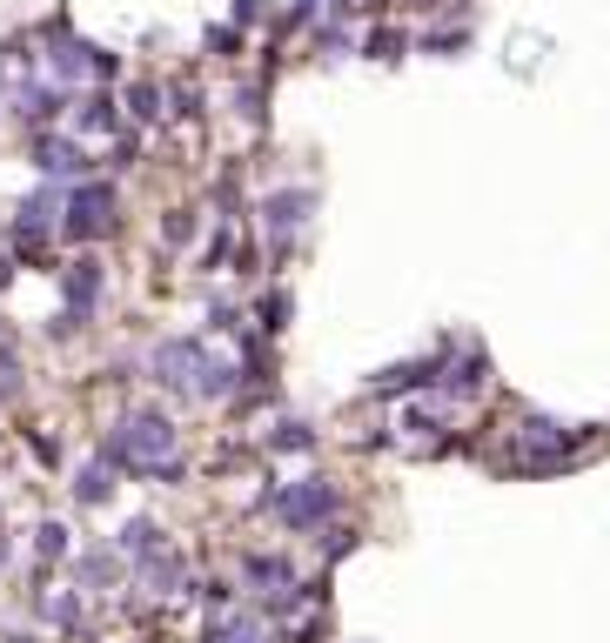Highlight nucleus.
<instances>
[{
    "label": "nucleus",
    "mask_w": 610,
    "mask_h": 643,
    "mask_svg": "<svg viewBox=\"0 0 610 643\" xmlns=\"http://www.w3.org/2000/svg\"><path fill=\"white\" fill-rule=\"evenodd\" d=\"M175 436H168V422L161 416H128V449H168Z\"/></svg>",
    "instance_id": "obj_4"
},
{
    "label": "nucleus",
    "mask_w": 610,
    "mask_h": 643,
    "mask_svg": "<svg viewBox=\"0 0 610 643\" xmlns=\"http://www.w3.org/2000/svg\"><path fill=\"white\" fill-rule=\"evenodd\" d=\"M302 208H309V195H275L269 201V228H275V235H289V228L302 222Z\"/></svg>",
    "instance_id": "obj_5"
},
{
    "label": "nucleus",
    "mask_w": 610,
    "mask_h": 643,
    "mask_svg": "<svg viewBox=\"0 0 610 643\" xmlns=\"http://www.w3.org/2000/svg\"><path fill=\"white\" fill-rule=\"evenodd\" d=\"M34 155H41V175H81V168H88V155H81L74 141H41Z\"/></svg>",
    "instance_id": "obj_2"
},
{
    "label": "nucleus",
    "mask_w": 610,
    "mask_h": 643,
    "mask_svg": "<svg viewBox=\"0 0 610 643\" xmlns=\"http://www.w3.org/2000/svg\"><path fill=\"white\" fill-rule=\"evenodd\" d=\"M94 295H101V262H74V268H68V302L88 315Z\"/></svg>",
    "instance_id": "obj_3"
},
{
    "label": "nucleus",
    "mask_w": 610,
    "mask_h": 643,
    "mask_svg": "<svg viewBox=\"0 0 610 643\" xmlns=\"http://www.w3.org/2000/svg\"><path fill=\"white\" fill-rule=\"evenodd\" d=\"M108 222H114V188H108V181H88V188H74V201H68V235H74V242L101 235Z\"/></svg>",
    "instance_id": "obj_1"
},
{
    "label": "nucleus",
    "mask_w": 610,
    "mask_h": 643,
    "mask_svg": "<svg viewBox=\"0 0 610 643\" xmlns=\"http://www.w3.org/2000/svg\"><path fill=\"white\" fill-rule=\"evenodd\" d=\"M128 108H135L141 121H155V114H161V108H155V88H135V94H128Z\"/></svg>",
    "instance_id": "obj_7"
},
{
    "label": "nucleus",
    "mask_w": 610,
    "mask_h": 643,
    "mask_svg": "<svg viewBox=\"0 0 610 643\" xmlns=\"http://www.w3.org/2000/svg\"><path fill=\"white\" fill-rule=\"evenodd\" d=\"M81 128H88V134L114 128V101H108V94H88V101H81Z\"/></svg>",
    "instance_id": "obj_6"
}]
</instances>
